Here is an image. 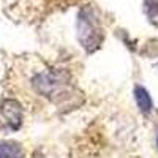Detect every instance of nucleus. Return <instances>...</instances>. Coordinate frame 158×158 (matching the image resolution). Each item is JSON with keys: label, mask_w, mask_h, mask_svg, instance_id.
<instances>
[{"label": "nucleus", "mask_w": 158, "mask_h": 158, "mask_svg": "<svg viewBox=\"0 0 158 158\" xmlns=\"http://www.w3.org/2000/svg\"><path fill=\"white\" fill-rule=\"evenodd\" d=\"M22 118V111L19 108V104L15 101H5L0 109V120L3 125L10 127L11 130H16L21 125Z\"/></svg>", "instance_id": "f03ea898"}, {"label": "nucleus", "mask_w": 158, "mask_h": 158, "mask_svg": "<svg viewBox=\"0 0 158 158\" xmlns=\"http://www.w3.org/2000/svg\"><path fill=\"white\" fill-rule=\"evenodd\" d=\"M135 97H136V103L142 112H149L152 109V100H150V95L147 94L146 89L142 87H136L135 89Z\"/></svg>", "instance_id": "7ed1b4c3"}, {"label": "nucleus", "mask_w": 158, "mask_h": 158, "mask_svg": "<svg viewBox=\"0 0 158 158\" xmlns=\"http://www.w3.org/2000/svg\"><path fill=\"white\" fill-rule=\"evenodd\" d=\"M77 38L87 51H94L103 41V32L98 19L92 8L85 6L81 10L77 18Z\"/></svg>", "instance_id": "f257e3e1"}, {"label": "nucleus", "mask_w": 158, "mask_h": 158, "mask_svg": "<svg viewBox=\"0 0 158 158\" xmlns=\"http://www.w3.org/2000/svg\"><path fill=\"white\" fill-rule=\"evenodd\" d=\"M22 150L18 144H0V158H21Z\"/></svg>", "instance_id": "20e7f679"}]
</instances>
